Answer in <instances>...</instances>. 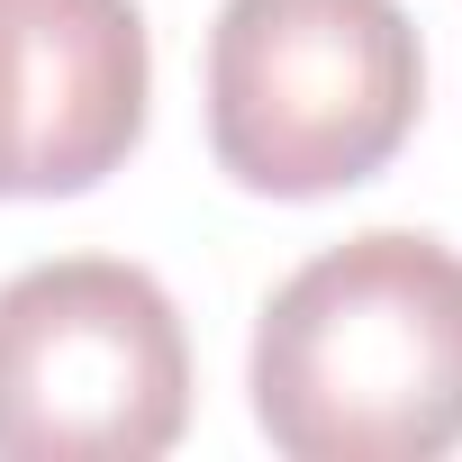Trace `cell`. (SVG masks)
<instances>
[{"mask_svg": "<svg viewBox=\"0 0 462 462\" xmlns=\"http://www.w3.org/2000/svg\"><path fill=\"white\" fill-rule=\"evenodd\" d=\"M254 426L291 462H435L462 444V254L363 226L309 254L254 327Z\"/></svg>", "mask_w": 462, "mask_h": 462, "instance_id": "cell-1", "label": "cell"}, {"mask_svg": "<svg viewBox=\"0 0 462 462\" xmlns=\"http://www.w3.org/2000/svg\"><path fill=\"white\" fill-rule=\"evenodd\" d=\"M426 109L399 0H226L208 28V154L254 199L372 181Z\"/></svg>", "mask_w": 462, "mask_h": 462, "instance_id": "cell-2", "label": "cell"}, {"mask_svg": "<svg viewBox=\"0 0 462 462\" xmlns=\"http://www.w3.org/2000/svg\"><path fill=\"white\" fill-rule=\"evenodd\" d=\"M190 426V336L145 263L55 254L0 282V462H154Z\"/></svg>", "mask_w": 462, "mask_h": 462, "instance_id": "cell-3", "label": "cell"}, {"mask_svg": "<svg viewBox=\"0 0 462 462\" xmlns=\"http://www.w3.org/2000/svg\"><path fill=\"white\" fill-rule=\"evenodd\" d=\"M154 100L136 0H0V199L100 190Z\"/></svg>", "mask_w": 462, "mask_h": 462, "instance_id": "cell-4", "label": "cell"}]
</instances>
